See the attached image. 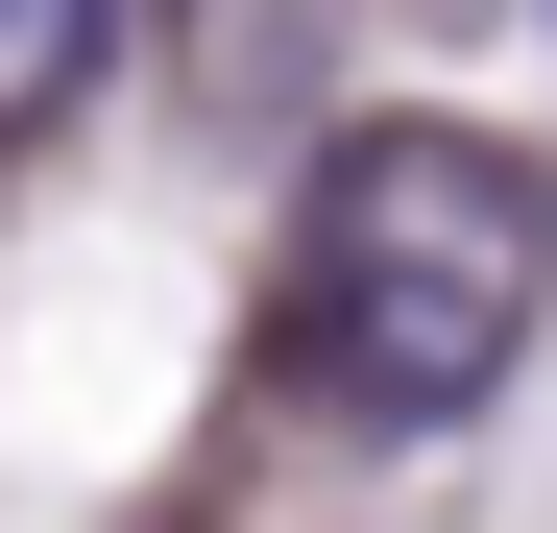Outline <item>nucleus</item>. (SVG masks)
<instances>
[{
    "label": "nucleus",
    "mask_w": 557,
    "mask_h": 533,
    "mask_svg": "<svg viewBox=\"0 0 557 533\" xmlns=\"http://www.w3.org/2000/svg\"><path fill=\"white\" fill-rule=\"evenodd\" d=\"M557 292V195L485 122H339L292 195V388L339 436H460Z\"/></svg>",
    "instance_id": "nucleus-1"
},
{
    "label": "nucleus",
    "mask_w": 557,
    "mask_h": 533,
    "mask_svg": "<svg viewBox=\"0 0 557 533\" xmlns=\"http://www.w3.org/2000/svg\"><path fill=\"white\" fill-rule=\"evenodd\" d=\"M146 25V0H0V146H49L73 98H98V49Z\"/></svg>",
    "instance_id": "nucleus-2"
}]
</instances>
